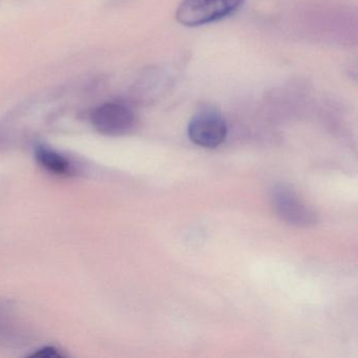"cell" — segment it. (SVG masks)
<instances>
[{
	"instance_id": "277c9868",
	"label": "cell",
	"mask_w": 358,
	"mask_h": 358,
	"mask_svg": "<svg viewBox=\"0 0 358 358\" xmlns=\"http://www.w3.org/2000/svg\"><path fill=\"white\" fill-rule=\"evenodd\" d=\"M270 201L276 215L290 225L310 227L317 222L313 209L286 186H275L270 194Z\"/></svg>"
},
{
	"instance_id": "7a4b0ae2",
	"label": "cell",
	"mask_w": 358,
	"mask_h": 358,
	"mask_svg": "<svg viewBox=\"0 0 358 358\" xmlns=\"http://www.w3.org/2000/svg\"><path fill=\"white\" fill-rule=\"evenodd\" d=\"M91 122L102 135L119 137L131 133L137 127L138 118L127 104L106 102L92 110Z\"/></svg>"
},
{
	"instance_id": "3957f363",
	"label": "cell",
	"mask_w": 358,
	"mask_h": 358,
	"mask_svg": "<svg viewBox=\"0 0 358 358\" xmlns=\"http://www.w3.org/2000/svg\"><path fill=\"white\" fill-rule=\"evenodd\" d=\"M192 142L205 148H215L225 142L228 129L225 119L215 108H206L199 110L187 127Z\"/></svg>"
},
{
	"instance_id": "5b68a950",
	"label": "cell",
	"mask_w": 358,
	"mask_h": 358,
	"mask_svg": "<svg viewBox=\"0 0 358 358\" xmlns=\"http://www.w3.org/2000/svg\"><path fill=\"white\" fill-rule=\"evenodd\" d=\"M35 156L39 164L51 173L56 175H69L71 173L72 165L68 159L51 148L38 146L35 150Z\"/></svg>"
},
{
	"instance_id": "8992f818",
	"label": "cell",
	"mask_w": 358,
	"mask_h": 358,
	"mask_svg": "<svg viewBox=\"0 0 358 358\" xmlns=\"http://www.w3.org/2000/svg\"><path fill=\"white\" fill-rule=\"evenodd\" d=\"M33 356H39V357H59L60 354L56 351L53 348H45V349H41V351L36 352Z\"/></svg>"
},
{
	"instance_id": "6da1fadb",
	"label": "cell",
	"mask_w": 358,
	"mask_h": 358,
	"mask_svg": "<svg viewBox=\"0 0 358 358\" xmlns=\"http://www.w3.org/2000/svg\"><path fill=\"white\" fill-rule=\"evenodd\" d=\"M245 0H183L176 12V20L182 26H205L234 15L244 6Z\"/></svg>"
}]
</instances>
